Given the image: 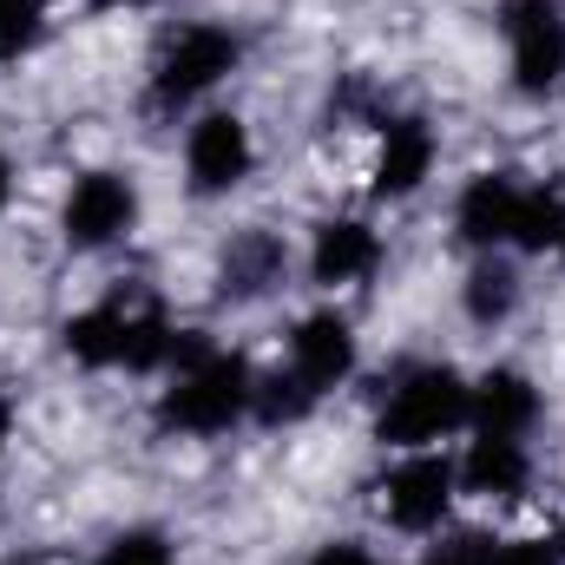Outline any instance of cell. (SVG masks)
Listing matches in <instances>:
<instances>
[{"label": "cell", "instance_id": "603a6c76", "mask_svg": "<svg viewBox=\"0 0 565 565\" xmlns=\"http://www.w3.org/2000/svg\"><path fill=\"white\" fill-rule=\"evenodd\" d=\"M13 198H20V164L0 151V224H7V211H13Z\"/></svg>", "mask_w": 565, "mask_h": 565}, {"label": "cell", "instance_id": "44dd1931", "mask_svg": "<svg viewBox=\"0 0 565 565\" xmlns=\"http://www.w3.org/2000/svg\"><path fill=\"white\" fill-rule=\"evenodd\" d=\"M309 565H388L369 540H322L316 553H309Z\"/></svg>", "mask_w": 565, "mask_h": 565}, {"label": "cell", "instance_id": "5bb4252c", "mask_svg": "<svg viewBox=\"0 0 565 565\" xmlns=\"http://www.w3.org/2000/svg\"><path fill=\"white\" fill-rule=\"evenodd\" d=\"M126 335H132V296H99V302H79L66 322H60V349L73 369L86 375H113L126 369Z\"/></svg>", "mask_w": 565, "mask_h": 565}, {"label": "cell", "instance_id": "4fadbf2b", "mask_svg": "<svg viewBox=\"0 0 565 565\" xmlns=\"http://www.w3.org/2000/svg\"><path fill=\"white\" fill-rule=\"evenodd\" d=\"M540 422H546V388L520 362H493V369L473 375V388H467V434L533 440Z\"/></svg>", "mask_w": 565, "mask_h": 565}, {"label": "cell", "instance_id": "8fae6325", "mask_svg": "<svg viewBox=\"0 0 565 565\" xmlns=\"http://www.w3.org/2000/svg\"><path fill=\"white\" fill-rule=\"evenodd\" d=\"M526 184L533 178H520V171H473L460 191H454V211H447V224H454V244H467L473 257L480 250H513V231H520V204H526Z\"/></svg>", "mask_w": 565, "mask_h": 565}, {"label": "cell", "instance_id": "5b68a950", "mask_svg": "<svg viewBox=\"0 0 565 565\" xmlns=\"http://www.w3.org/2000/svg\"><path fill=\"white\" fill-rule=\"evenodd\" d=\"M375 507H382V526L402 533V540H434L447 533L454 507H460V473H454V454L447 447H422V454H395V467L375 480Z\"/></svg>", "mask_w": 565, "mask_h": 565}, {"label": "cell", "instance_id": "ba28073f", "mask_svg": "<svg viewBox=\"0 0 565 565\" xmlns=\"http://www.w3.org/2000/svg\"><path fill=\"white\" fill-rule=\"evenodd\" d=\"M282 369H289L316 402L342 395V388L362 375V335H355V322H349L335 302L296 316L289 335H282Z\"/></svg>", "mask_w": 565, "mask_h": 565}, {"label": "cell", "instance_id": "d4e9b609", "mask_svg": "<svg viewBox=\"0 0 565 565\" xmlns=\"http://www.w3.org/2000/svg\"><path fill=\"white\" fill-rule=\"evenodd\" d=\"M0 565H46V559H40V553H7Z\"/></svg>", "mask_w": 565, "mask_h": 565}, {"label": "cell", "instance_id": "277c9868", "mask_svg": "<svg viewBox=\"0 0 565 565\" xmlns=\"http://www.w3.org/2000/svg\"><path fill=\"white\" fill-rule=\"evenodd\" d=\"M139 178L119 171V164H86L73 171V184L60 191V244L73 257H99L113 244H126L139 231Z\"/></svg>", "mask_w": 565, "mask_h": 565}, {"label": "cell", "instance_id": "cb8c5ba5", "mask_svg": "<svg viewBox=\"0 0 565 565\" xmlns=\"http://www.w3.org/2000/svg\"><path fill=\"white\" fill-rule=\"evenodd\" d=\"M145 7H164V0H86L93 20H113V13H145Z\"/></svg>", "mask_w": 565, "mask_h": 565}, {"label": "cell", "instance_id": "484cf974", "mask_svg": "<svg viewBox=\"0 0 565 565\" xmlns=\"http://www.w3.org/2000/svg\"><path fill=\"white\" fill-rule=\"evenodd\" d=\"M553 546H559V553H565V520H559V526H553Z\"/></svg>", "mask_w": 565, "mask_h": 565}, {"label": "cell", "instance_id": "9c48e42d", "mask_svg": "<svg viewBox=\"0 0 565 565\" xmlns=\"http://www.w3.org/2000/svg\"><path fill=\"white\" fill-rule=\"evenodd\" d=\"M440 164V126L422 113H382L375 126V151H369V198L375 204H408L422 198L427 178Z\"/></svg>", "mask_w": 565, "mask_h": 565}, {"label": "cell", "instance_id": "4316f807", "mask_svg": "<svg viewBox=\"0 0 565 565\" xmlns=\"http://www.w3.org/2000/svg\"><path fill=\"white\" fill-rule=\"evenodd\" d=\"M7 7H20V0H0V13H7Z\"/></svg>", "mask_w": 565, "mask_h": 565}, {"label": "cell", "instance_id": "7402d4cb", "mask_svg": "<svg viewBox=\"0 0 565 565\" xmlns=\"http://www.w3.org/2000/svg\"><path fill=\"white\" fill-rule=\"evenodd\" d=\"M13 434H20V395H13V388H0V454L13 447Z\"/></svg>", "mask_w": 565, "mask_h": 565}, {"label": "cell", "instance_id": "e0dca14e", "mask_svg": "<svg viewBox=\"0 0 565 565\" xmlns=\"http://www.w3.org/2000/svg\"><path fill=\"white\" fill-rule=\"evenodd\" d=\"M93 565H184V553H178V540L164 526H119L93 553Z\"/></svg>", "mask_w": 565, "mask_h": 565}, {"label": "cell", "instance_id": "ffe728a7", "mask_svg": "<svg viewBox=\"0 0 565 565\" xmlns=\"http://www.w3.org/2000/svg\"><path fill=\"white\" fill-rule=\"evenodd\" d=\"M493 565H565V553L553 546V533H513L493 540Z\"/></svg>", "mask_w": 565, "mask_h": 565}, {"label": "cell", "instance_id": "7c38bea8", "mask_svg": "<svg viewBox=\"0 0 565 565\" xmlns=\"http://www.w3.org/2000/svg\"><path fill=\"white\" fill-rule=\"evenodd\" d=\"M454 473H460V500H473V507H526V493L540 480V460H533V440L473 434L454 454Z\"/></svg>", "mask_w": 565, "mask_h": 565}, {"label": "cell", "instance_id": "8992f818", "mask_svg": "<svg viewBox=\"0 0 565 565\" xmlns=\"http://www.w3.org/2000/svg\"><path fill=\"white\" fill-rule=\"evenodd\" d=\"M493 26L507 40V79L520 99H553L565 86V0H500Z\"/></svg>", "mask_w": 565, "mask_h": 565}, {"label": "cell", "instance_id": "52a82bcc", "mask_svg": "<svg viewBox=\"0 0 565 565\" xmlns=\"http://www.w3.org/2000/svg\"><path fill=\"white\" fill-rule=\"evenodd\" d=\"M250 171H257V132H250L244 113L211 106L184 126V191L191 198H204V204L231 198V191L250 184Z\"/></svg>", "mask_w": 565, "mask_h": 565}, {"label": "cell", "instance_id": "30bf717a", "mask_svg": "<svg viewBox=\"0 0 565 565\" xmlns=\"http://www.w3.org/2000/svg\"><path fill=\"white\" fill-rule=\"evenodd\" d=\"M382 264H388V237H382L369 217H355V211H329V217H316L309 250H302V277L316 282L322 296H342V289L375 282L382 277Z\"/></svg>", "mask_w": 565, "mask_h": 565}, {"label": "cell", "instance_id": "9a60e30c", "mask_svg": "<svg viewBox=\"0 0 565 565\" xmlns=\"http://www.w3.org/2000/svg\"><path fill=\"white\" fill-rule=\"evenodd\" d=\"M520 302H526V277H520V257L513 250H480L467 264V277H460V316L473 329H487V335L507 329L520 316Z\"/></svg>", "mask_w": 565, "mask_h": 565}, {"label": "cell", "instance_id": "3957f363", "mask_svg": "<svg viewBox=\"0 0 565 565\" xmlns=\"http://www.w3.org/2000/svg\"><path fill=\"white\" fill-rule=\"evenodd\" d=\"M237 66H244V33L231 20H184L178 33H164V46L151 60V106L158 113L198 106L204 93L237 79Z\"/></svg>", "mask_w": 565, "mask_h": 565}, {"label": "cell", "instance_id": "7a4b0ae2", "mask_svg": "<svg viewBox=\"0 0 565 565\" xmlns=\"http://www.w3.org/2000/svg\"><path fill=\"white\" fill-rule=\"evenodd\" d=\"M467 388H473V375H460L440 355L395 369L388 388L375 395L369 440L382 454H422V447H440V440L467 434Z\"/></svg>", "mask_w": 565, "mask_h": 565}, {"label": "cell", "instance_id": "6da1fadb", "mask_svg": "<svg viewBox=\"0 0 565 565\" xmlns=\"http://www.w3.org/2000/svg\"><path fill=\"white\" fill-rule=\"evenodd\" d=\"M257 402V362L244 349H224L204 329H178V355L158 375L151 422L164 440H224L250 422Z\"/></svg>", "mask_w": 565, "mask_h": 565}, {"label": "cell", "instance_id": "d6986e66", "mask_svg": "<svg viewBox=\"0 0 565 565\" xmlns=\"http://www.w3.org/2000/svg\"><path fill=\"white\" fill-rule=\"evenodd\" d=\"M493 540L500 533H480V526H460V533H434L415 565H493Z\"/></svg>", "mask_w": 565, "mask_h": 565}, {"label": "cell", "instance_id": "2e32d148", "mask_svg": "<svg viewBox=\"0 0 565 565\" xmlns=\"http://www.w3.org/2000/svg\"><path fill=\"white\" fill-rule=\"evenodd\" d=\"M289 277V244L277 231H237L224 244V296L231 302H264Z\"/></svg>", "mask_w": 565, "mask_h": 565}, {"label": "cell", "instance_id": "ac0fdd59", "mask_svg": "<svg viewBox=\"0 0 565 565\" xmlns=\"http://www.w3.org/2000/svg\"><path fill=\"white\" fill-rule=\"evenodd\" d=\"M46 26H53V7H46V0H20V7H7V13H0V66L33 60L40 40H46Z\"/></svg>", "mask_w": 565, "mask_h": 565}]
</instances>
